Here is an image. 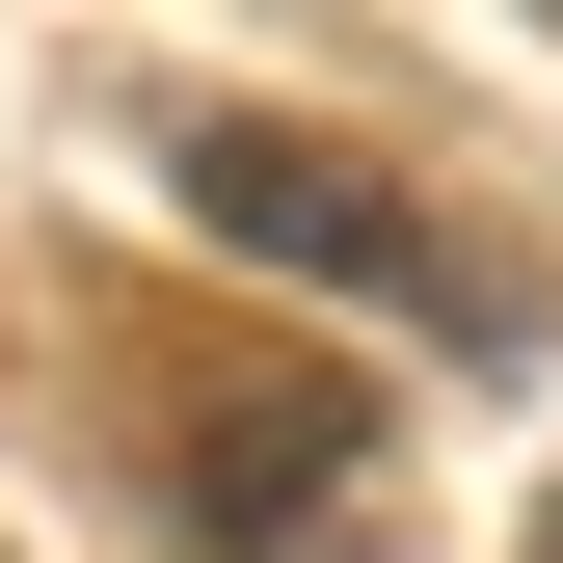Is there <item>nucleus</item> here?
Segmentation results:
<instances>
[{
	"mask_svg": "<svg viewBox=\"0 0 563 563\" xmlns=\"http://www.w3.org/2000/svg\"><path fill=\"white\" fill-rule=\"evenodd\" d=\"M162 510L216 563H376V430L296 376V402H162Z\"/></svg>",
	"mask_w": 563,
	"mask_h": 563,
	"instance_id": "f03ea898",
	"label": "nucleus"
},
{
	"mask_svg": "<svg viewBox=\"0 0 563 563\" xmlns=\"http://www.w3.org/2000/svg\"><path fill=\"white\" fill-rule=\"evenodd\" d=\"M537 563H563V510H537Z\"/></svg>",
	"mask_w": 563,
	"mask_h": 563,
	"instance_id": "7ed1b4c3",
	"label": "nucleus"
},
{
	"mask_svg": "<svg viewBox=\"0 0 563 563\" xmlns=\"http://www.w3.org/2000/svg\"><path fill=\"white\" fill-rule=\"evenodd\" d=\"M188 216H216L242 268H322V296L430 322V349H537V268L456 242L402 162H349V134H268V108H188Z\"/></svg>",
	"mask_w": 563,
	"mask_h": 563,
	"instance_id": "f257e3e1",
	"label": "nucleus"
}]
</instances>
